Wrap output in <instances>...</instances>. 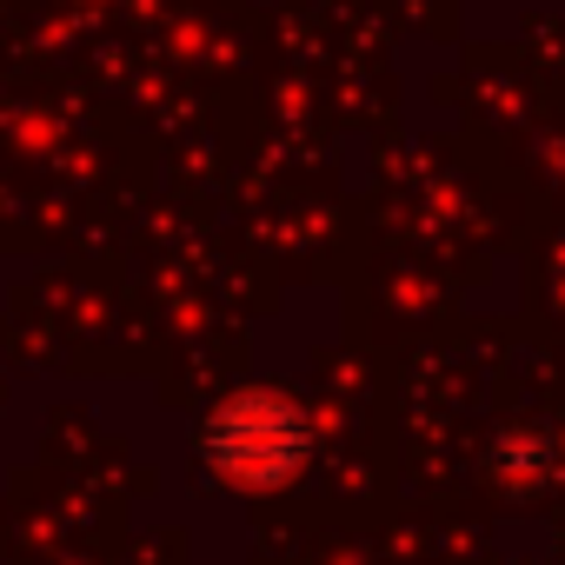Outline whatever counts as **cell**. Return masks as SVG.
I'll list each match as a JSON object with an SVG mask.
<instances>
[{"mask_svg":"<svg viewBox=\"0 0 565 565\" xmlns=\"http://www.w3.org/2000/svg\"><path fill=\"white\" fill-rule=\"evenodd\" d=\"M300 413L273 393H246V399H226L213 419H206V459L226 472V479H246V486H273L300 466Z\"/></svg>","mask_w":565,"mask_h":565,"instance_id":"obj_1","label":"cell"}]
</instances>
